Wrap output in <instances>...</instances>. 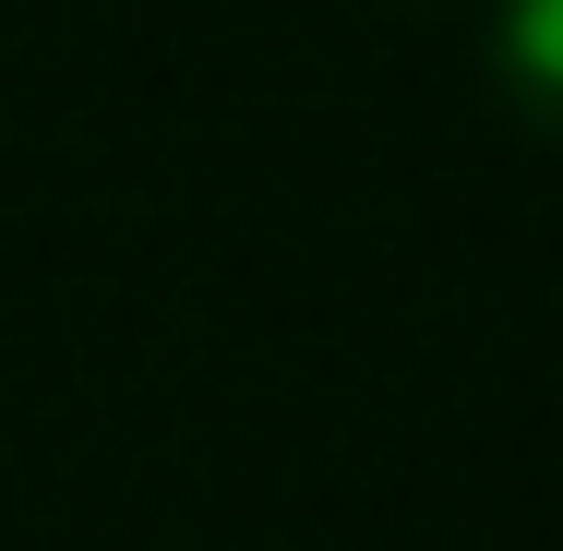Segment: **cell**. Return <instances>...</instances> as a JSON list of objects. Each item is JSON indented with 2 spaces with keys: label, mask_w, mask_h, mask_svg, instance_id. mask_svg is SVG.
Segmentation results:
<instances>
[{
  "label": "cell",
  "mask_w": 563,
  "mask_h": 551,
  "mask_svg": "<svg viewBox=\"0 0 563 551\" xmlns=\"http://www.w3.org/2000/svg\"><path fill=\"white\" fill-rule=\"evenodd\" d=\"M504 60H516V85H528V109L563 120V0H516V12H504Z\"/></svg>",
  "instance_id": "6da1fadb"
}]
</instances>
